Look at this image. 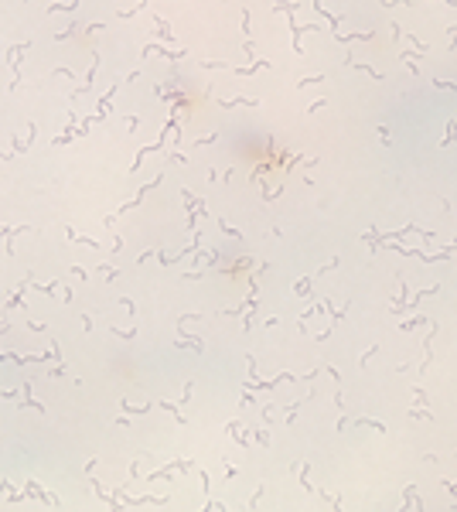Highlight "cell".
Listing matches in <instances>:
<instances>
[{
    "label": "cell",
    "mask_w": 457,
    "mask_h": 512,
    "mask_svg": "<svg viewBox=\"0 0 457 512\" xmlns=\"http://www.w3.org/2000/svg\"><path fill=\"white\" fill-rule=\"evenodd\" d=\"M236 158L246 168V175L253 185L267 188L273 195L280 185H287L290 175L297 171V154L290 151L287 144H280L277 137L270 134H249L236 144Z\"/></svg>",
    "instance_id": "cell-1"
},
{
    "label": "cell",
    "mask_w": 457,
    "mask_h": 512,
    "mask_svg": "<svg viewBox=\"0 0 457 512\" xmlns=\"http://www.w3.org/2000/svg\"><path fill=\"white\" fill-rule=\"evenodd\" d=\"M219 274L229 280V287H236V291H249L256 280V263L253 256L246 253H229L226 260L219 263Z\"/></svg>",
    "instance_id": "cell-2"
},
{
    "label": "cell",
    "mask_w": 457,
    "mask_h": 512,
    "mask_svg": "<svg viewBox=\"0 0 457 512\" xmlns=\"http://www.w3.org/2000/svg\"><path fill=\"white\" fill-rule=\"evenodd\" d=\"M171 106L178 117H198V113L205 110V96L198 93L195 86H178L171 96Z\"/></svg>",
    "instance_id": "cell-3"
}]
</instances>
